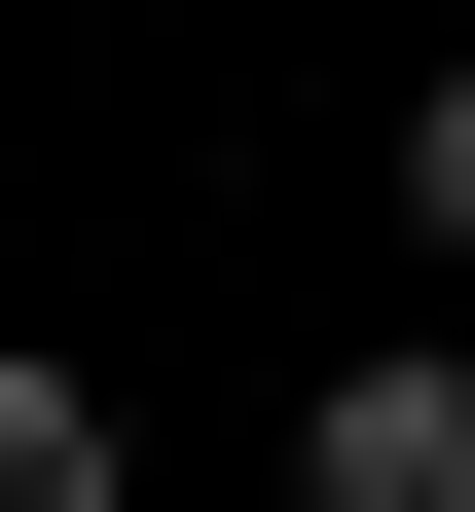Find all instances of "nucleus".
I'll use <instances>...</instances> for the list:
<instances>
[{
    "mask_svg": "<svg viewBox=\"0 0 475 512\" xmlns=\"http://www.w3.org/2000/svg\"><path fill=\"white\" fill-rule=\"evenodd\" d=\"M293 512H475V366H439V330L329 366V403H293Z\"/></svg>",
    "mask_w": 475,
    "mask_h": 512,
    "instance_id": "f257e3e1",
    "label": "nucleus"
},
{
    "mask_svg": "<svg viewBox=\"0 0 475 512\" xmlns=\"http://www.w3.org/2000/svg\"><path fill=\"white\" fill-rule=\"evenodd\" d=\"M0 512H147L110 476V366H37V330H0Z\"/></svg>",
    "mask_w": 475,
    "mask_h": 512,
    "instance_id": "f03ea898",
    "label": "nucleus"
},
{
    "mask_svg": "<svg viewBox=\"0 0 475 512\" xmlns=\"http://www.w3.org/2000/svg\"><path fill=\"white\" fill-rule=\"evenodd\" d=\"M402 220H439V256H475V74H439V110H402Z\"/></svg>",
    "mask_w": 475,
    "mask_h": 512,
    "instance_id": "7ed1b4c3",
    "label": "nucleus"
}]
</instances>
